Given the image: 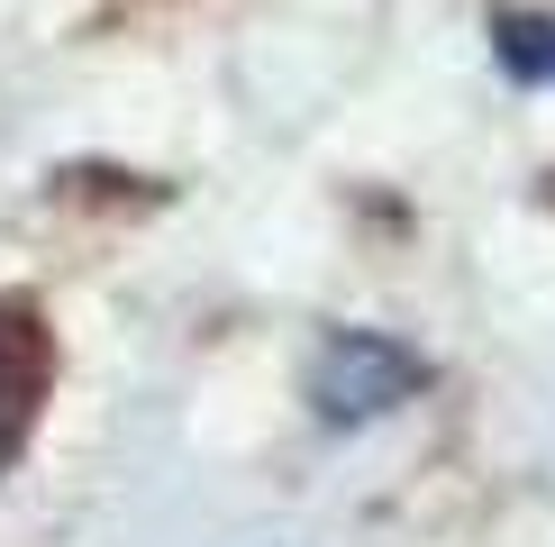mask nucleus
I'll list each match as a JSON object with an SVG mask.
<instances>
[{
    "label": "nucleus",
    "mask_w": 555,
    "mask_h": 547,
    "mask_svg": "<svg viewBox=\"0 0 555 547\" xmlns=\"http://www.w3.org/2000/svg\"><path fill=\"white\" fill-rule=\"evenodd\" d=\"M420 383H428V365L410 347H391L374 329H337L319 347L310 393H319V420H374V410H391L401 393H420Z\"/></svg>",
    "instance_id": "obj_1"
},
{
    "label": "nucleus",
    "mask_w": 555,
    "mask_h": 547,
    "mask_svg": "<svg viewBox=\"0 0 555 547\" xmlns=\"http://www.w3.org/2000/svg\"><path fill=\"white\" fill-rule=\"evenodd\" d=\"M492 55H501V74H511V82L555 91V18L546 10H501L492 18Z\"/></svg>",
    "instance_id": "obj_2"
},
{
    "label": "nucleus",
    "mask_w": 555,
    "mask_h": 547,
    "mask_svg": "<svg viewBox=\"0 0 555 547\" xmlns=\"http://www.w3.org/2000/svg\"><path fill=\"white\" fill-rule=\"evenodd\" d=\"M18 420H28V402H18V383H10V356H0V466H10V447H18Z\"/></svg>",
    "instance_id": "obj_3"
}]
</instances>
